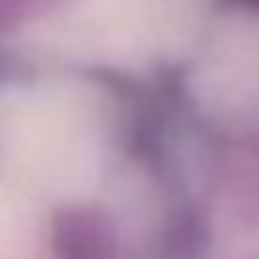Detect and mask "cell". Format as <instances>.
Wrapping results in <instances>:
<instances>
[{
	"instance_id": "obj_1",
	"label": "cell",
	"mask_w": 259,
	"mask_h": 259,
	"mask_svg": "<svg viewBox=\"0 0 259 259\" xmlns=\"http://www.w3.org/2000/svg\"><path fill=\"white\" fill-rule=\"evenodd\" d=\"M0 142L16 166L49 186L77 182L89 170L93 154L89 121L81 117V109L65 105L53 93H16L12 109L0 117Z\"/></svg>"
}]
</instances>
